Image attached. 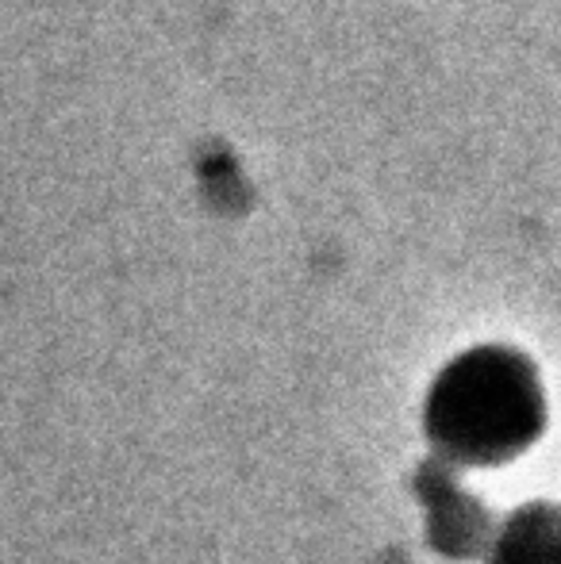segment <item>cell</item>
<instances>
[{
    "mask_svg": "<svg viewBox=\"0 0 561 564\" xmlns=\"http://www.w3.org/2000/svg\"><path fill=\"white\" fill-rule=\"evenodd\" d=\"M423 426L431 446L457 465H508L547 431V388L519 349H465L431 384Z\"/></svg>",
    "mask_w": 561,
    "mask_h": 564,
    "instance_id": "6da1fadb",
    "label": "cell"
},
{
    "mask_svg": "<svg viewBox=\"0 0 561 564\" xmlns=\"http://www.w3.org/2000/svg\"><path fill=\"white\" fill-rule=\"evenodd\" d=\"M488 564H561V507L527 503L504 522Z\"/></svg>",
    "mask_w": 561,
    "mask_h": 564,
    "instance_id": "7a4b0ae2",
    "label": "cell"
}]
</instances>
